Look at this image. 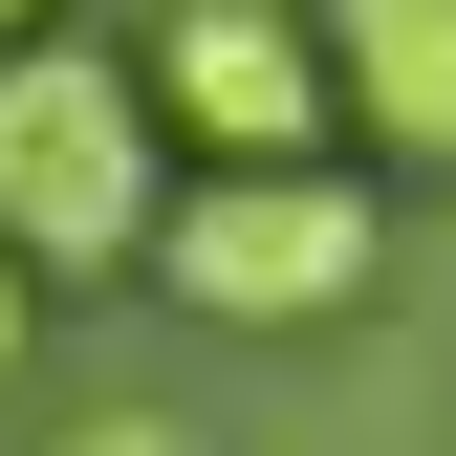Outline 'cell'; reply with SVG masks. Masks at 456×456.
<instances>
[{"label": "cell", "mask_w": 456, "mask_h": 456, "mask_svg": "<svg viewBox=\"0 0 456 456\" xmlns=\"http://www.w3.org/2000/svg\"><path fill=\"white\" fill-rule=\"evenodd\" d=\"M370 261H391V217L326 152H217L196 196H152V282L196 326H326V305H370Z\"/></svg>", "instance_id": "2"}, {"label": "cell", "mask_w": 456, "mask_h": 456, "mask_svg": "<svg viewBox=\"0 0 456 456\" xmlns=\"http://www.w3.org/2000/svg\"><path fill=\"white\" fill-rule=\"evenodd\" d=\"M0 22H44V0H0Z\"/></svg>", "instance_id": "6"}, {"label": "cell", "mask_w": 456, "mask_h": 456, "mask_svg": "<svg viewBox=\"0 0 456 456\" xmlns=\"http://www.w3.org/2000/svg\"><path fill=\"white\" fill-rule=\"evenodd\" d=\"M152 152H175V109H152L131 44H44V22H0V240H22L44 282H109V261H152Z\"/></svg>", "instance_id": "1"}, {"label": "cell", "mask_w": 456, "mask_h": 456, "mask_svg": "<svg viewBox=\"0 0 456 456\" xmlns=\"http://www.w3.org/2000/svg\"><path fill=\"white\" fill-rule=\"evenodd\" d=\"M22 326H44V261H22V240H0V370H22Z\"/></svg>", "instance_id": "5"}, {"label": "cell", "mask_w": 456, "mask_h": 456, "mask_svg": "<svg viewBox=\"0 0 456 456\" xmlns=\"http://www.w3.org/2000/svg\"><path fill=\"white\" fill-rule=\"evenodd\" d=\"M326 87H348L413 175H456V0H326Z\"/></svg>", "instance_id": "4"}, {"label": "cell", "mask_w": 456, "mask_h": 456, "mask_svg": "<svg viewBox=\"0 0 456 456\" xmlns=\"http://www.w3.org/2000/svg\"><path fill=\"white\" fill-rule=\"evenodd\" d=\"M131 66H152V109H175L196 152H326V109H348L305 0H175Z\"/></svg>", "instance_id": "3"}]
</instances>
